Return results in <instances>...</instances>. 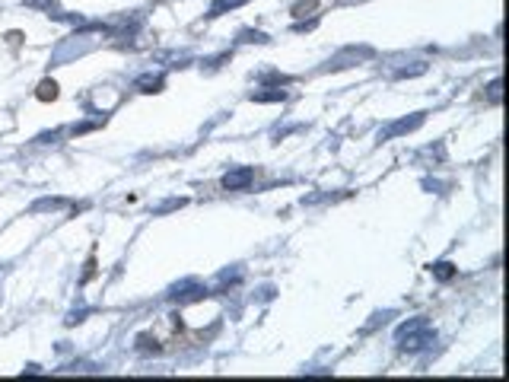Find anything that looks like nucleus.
<instances>
[{
    "instance_id": "obj_1",
    "label": "nucleus",
    "mask_w": 509,
    "mask_h": 382,
    "mask_svg": "<svg viewBox=\"0 0 509 382\" xmlns=\"http://www.w3.org/2000/svg\"><path fill=\"white\" fill-rule=\"evenodd\" d=\"M398 337L405 341V351H420V347H427V344H433L436 341V335L427 328L423 322H411V325H405V328L398 331Z\"/></svg>"
},
{
    "instance_id": "obj_2",
    "label": "nucleus",
    "mask_w": 509,
    "mask_h": 382,
    "mask_svg": "<svg viewBox=\"0 0 509 382\" xmlns=\"http://www.w3.org/2000/svg\"><path fill=\"white\" fill-rule=\"evenodd\" d=\"M252 169L248 166H242V169H236V173H226L223 179V188H229V191H239V188H245L248 182H252Z\"/></svg>"
},
{
    "instance_id": "obj_3",
    "label": "nucleus",
    "mask_w": 509,
    "mask_h": 382,
    "mask_svg": "<svg viewBox=\"0 0 509 382\" xmlns=\"http://www.w3.org/2000/svg\"><path fill=\"white\" fill-rule=\"evenodd\" d=\"M420 121H423V118H420V115H414V118H411V121H398V125H395V127H391L389 134H401V131H411V127H417V125H420Z\"/></svg>"
},
{
    "instance_id": "obj_4",
    "label": "nucleus",
    "mask_w": 509,
    "mask_h": 382,
    "mask_svg": "<svg viewBox=\"0 0 509 382\" xmlns=\"http://www.w3.org/2000/svg\"><path fill=\"white\" fill-rule=\"evenodd\" d=\"M239 3H242V0H217V3H213V10H210V13L217 16L220 10H226V7H239Z\"/></svg>"
},
{
    "instance_id": "obj_5",
    "label": "nucleus",
    "mask_w": 509,
    "mask_h": 382,
    "mask_svg": "<svg viewBox=\"0 0 509 382\" xmlns=\"http://www.w3.org/2000/svg\"><path fill=\"white\" fill-rule=\"evenodd\" d=\"M433 271H436V278H442V280H449V278H452V264H446V262L436 264Z\"/></svg>"
},
{
    "instance_id": "obj_6",
    "label": "nucleus",
    "mask_w": 509,
    "mask_h": 382,
    "mask_svg": "<svg viewBox=\"0 0 509 382\" xmlns=\"http://www.w3.org/2000/svg\"><path fill=\"white\" fill-rule=\"evenodd\" d=\"M42 99H48V96H54V83H42V93H38Z\"/></svg>"
},
{
    "instance_id": "obj_7",
    "label": "nucleus",
    "mask_w": 509,
    "mask_h": 382,
    "mask_svg": "<svg viewBox=\"0 0 509 382\" xmlns=\"http://www.w3.org/2000/svg\"><path fill=\"white\" fill-rule=\"evenodd\" d=\"M490 99H494V102H496V99H500V80H494V83H490Z\"/></svg>"
}]
</instances>
